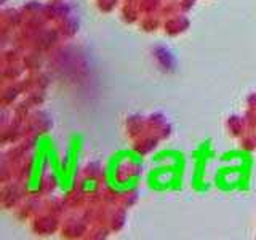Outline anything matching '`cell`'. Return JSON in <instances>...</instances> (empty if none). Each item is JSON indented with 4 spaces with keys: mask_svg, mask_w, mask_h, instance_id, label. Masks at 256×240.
<instances>
[]
</instances>
